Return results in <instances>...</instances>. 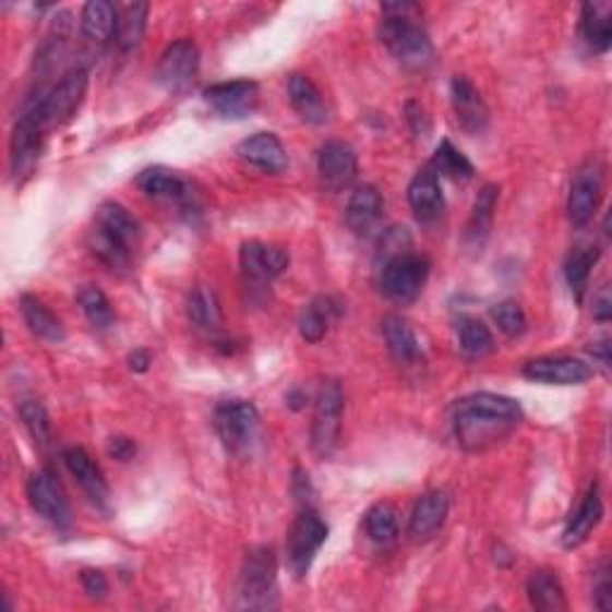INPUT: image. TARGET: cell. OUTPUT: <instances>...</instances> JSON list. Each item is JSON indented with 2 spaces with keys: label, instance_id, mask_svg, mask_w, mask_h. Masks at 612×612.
Wrapping results in <instances>:
<instances>
[{
  "label": "cell",
  "instance_id": "1f68e13d",
  "mask_svg": "<svg viewBox=\"0 0 612 612\" xmlns=\"http://www.w3.org/2000/svg\"><path fill=\"white\" fill-rule=\"evenodd\" d=\"M340 304L331 297L314 299V302L302 311V316H299V335H302V340L311 345L321 343L328 333L331 321L340 316Z\"/></svg>",
  "mask_w": 612,
  "mask_h": 612
},
{
  "label": "cell",
  "instance_id": "cb8c5ba5",
  "mask_svg": "<svg viewBox=\"0 0 612 612\" xmlns=\"http://www.w3.org/2000/svg\"><path fill=\"white\" fill-rule=\"evenodd\" d=\"M447 512H449V501L443 491H429L423 493L415 512H411L409 519V536L415 541H429L439 533L445 521H447Z\"/></svg>",
  "mask_w": 612,
  "mask_h": 612
},
{
  "label": "cell",
  "instance_id": "484cf974",
  "mask_svg": "<svg viewBox=\"0 0 612 612\" xmlns=\"http://www.w3.org/2000/svg\"><path fill=\"white\" fill-rule=\"evenodd\" d=\"M603 519V497L598 485H591L589 493L584 495V501L579 503L577 512L569 517L565 531H562V545L565 548H579L586 543V539L593 533V529Z\"/></svg>",
  "mask_w": 612,
  "mask_h": 612
},
{
  "label": "cell",
  "instance_id": "d4e9b609",
  "mask_svg": "<svg viewBox=\"0 0 612 612\" xmlns=\"http://www.w3.org/2000/svg\"><path fill=\"white\" fill-rule=\"evenodd\" d=\"M287 96L299 118L309 124H326L331 120V108L326 96L321 94L319 86L311 82L307 74H292L287 80Z\"/></svg>",
  "mask_w": 612,
  "mask_h": 612
},
{
  "label": "cell",
  "instance_id": "6da1fadb",
  "mask_svg": "<svg viewBox=\"0 0 612 612\" xmlns=\"http://www.w3.org/2000/svg\"><path fill=\"white\" fill-rule=\"evenodd\" d=\"M524 421L517 399L495 393H473L461 397L453 409V427L459 445L469 453H483L515 431Z\"/></svg>",
  "mask_w": 612,
  "mask_h": 612
},
{
  "label": "cell",
  "instance_id": "44dd1931",
  "mask_svg": "<svg viewBox=\"0 0 612 612\" xmlns=\"http://www.w3.org/2000/svg\"><path fill=\"white\" fill-rule=\"evenodd\" d=\"M407 199L419 223H433L443 216L445 196L439 175H435L433 168H421L415 178H411Z\"/></svg>",
  "mask_w": 612,
  "mask_h": 612
},
{
  "label": "cell",
  "instance_id": "7c38bea8",
  "mask_svg": "<svg viewBox=\"0 0 612 612\" xmlns=\"http://www.w3.org/2000/svg\"><path fill=\"white\" fill-rule=\"evenodd\" d=\"M199 65H202V53H199L196 44L192 39H178L160 56L156 82L172 94L184 92L196 80Z\"/></svg>",
  "mask_w": 612,
  "mask_h": 612
},
{
  "label": "cell",
  "instance_id": "52a82bcc",
  "mask_svg": "<svg viewBox=\"0 0 612 612\" xmlns=\"http://www.w3.org/2000/svg\"><path fill=\"white\" fill-rule=\"evenodd\" d=\"M345 415L343 385L337 381H326L321 385L314 407V423H311V447L319 457H331L340 443Z\"/></svg>",
  "mask_w": 612,
  "mask_h": 612
},
{
  "label": "cell",
  "instance_id": "277c9868",
  "mask_svg": "<svg viewBox=\"0 0 612 612\" xmlns=\"http://www.w3.org/2000/svg\"><path fill=\"white\" fill-rule=\"evenodd\" d=\"M431 276V261L421 254L397 252L383 259L379 268V287L383 297H388L391 302L397 304H411L417 302L419 295L427 287Z\"/></svg>",
  "mask_w": 612,
  "mask_h": 612
},
{
  "label": "cell",
  "instance_id": "836d02e7",
  "mask_svg": "<svg viewBox=\"0 0 612 612\" xmlns=\"http://www.w3.org/2000/svg\"><path fill=\"white\" fill-rule=\"evenodd\" d=\"M598 256H601V249L591 244H581V247H574L565 261V278L577 302H584L586 287H589V278L593 266L598 264Z\"/></svg>",
  "mask_w": 612,
  "mask_h": 612
},
{
  "label": "cell",
  "instance_id": "8fae6325",
  "mask_svg": "<svg viewBox=\"0 0 612 612\" xmlns=\"http://www.w3.org/2000/svg\"><path fill=\"white\" fill-rule=\"evenodd\" d=\"M603 196V166L596 158H589L579 170L574 172L567 211L574 228H586L596 216L598 204Z\"/></svg>",
  "mask_w": 612,
  "mask_h": 612
},
{
  "label": "cell",
  "instance_id": "7402d4cb",
  "mask_svg": "<svg viewBox=\"0 0 612 612\" xmlns=\"http://www.w3.org/2000/svg\"><path fill=\"white\" fill-rule=\"evenodd\" d=\"M237 156H240L247 166H252L261 172L280 175L287 168V152L283 142L273 132H256L237 146Z\"/></svg>",
  "mask_w": 612,
  "mask_h": 612
},
{
  "label": "cell",
  "instance_id": "60d3db41",
  "mask_svg": "<svg viewBox=\"0 0 612 612\" xmlns=\"http://www.w3.org/2000/svg\"><path fill=\"white\" fill-rule=\"evenodd\" d=\"M20 417L24 429L29 431L32 441L36 443V447H51L53 443V431H51V419H48L46 407L39 403V399H24L20 407Z\"/></svg>",
  "mask_w": 612,
  "mask_h": 612
},
{
  "label": "cell",
  "instance_id": "9c48e42d",
  "mask_svg": "<svg viewBox=\"0 0 612 612\" xmlns=\"http://www.w3.org/2000/svg\"><path fill=\"white\" fill-rule=\"evenodd\" d=\"M278 557L273 548L259 545L247 553L240 572V596L249 608H268L276 596Z\"/></svg>",
  "mask_w": 612,
  "mask_h": 612
},
{
  "label": "cell",
  "instance_id": "7bdbcfd3",
  "mask_svg": "<svg viewBox=\"0 0 612 612\" xmlns=\"http://www.w3.org/2000/svg\"><path fill=\"white\" fill-rule=\"evenodd\" d=\"M405 112H407L409 128H411V132H415L417 136H427V134L431 132V118H429L427 108H423L421 104L409 101L407 108H405Z\"/></svg>",
  "mask_w": 612,
  "mask_h": 612
},
{
  "label": "cell",
  "instance_id": "f907efd6",
  "mask_svg": "<svg viewBox=\"0 0 612 612\" xmlns=\"http://www.w3.org/2000/svg\"><path fill=\"white\" fill-rule=\"evenodd\" d=\"M304 399H307V395L295 391V393L287 395V405H290L292 409H302V407H304Z\"/></svg>",
  "mask_w": 612,
  "mask_h": 612
},
{
  "label": "cell",
  "instance_id": "3957f363",
  "mask_svg": "<svg viewBox=\"0 0 612 612\" xmlns=\"http://www.w3.org/2000/svg\"><path fill=\"white\" fill-rule=\"evenodd\" d=\"M142 230L128 208L118 202H106L96 211V225L92 232L94 254L112 271L128 268L140 247Z\"/></svg>",
  "mask_w": 612,
  "mask_h": 612
},
{
  "label": "cell",
  "instance_id": "74e56055",
  "mask_svg": "<svg viewBox=\"0 0 612 612\" xmlns=\"http://www.w3.org/2000/svg\"><path fill=\"white\" fill-rule=\"evenodd\" d=\"M146 20H148L146 3H132L124 8V12L118 20V34H116V44L120 51L130 53L142 44L144 32H146Z\"/></svg>",
  "mask_w": 612,
  "mask_h": 612
},
{
  "label": "cell",
  "instance_id": "d6a6232c",
  "mask_svg": "<svg viewBox=\"0 0 612 612\" xmlns=\"http://www.w3.org/2000/svg\"><path fill=\"white\" fill-rule=\"evenodd\" d=\"M187 316L199 331L214 333L223 326V311L218 295L208 285H196L187 297Z\"/></svg>",
  "mask_w": 612,
  "mask_h": 612
},
{
  "label": "cell",
  "instance_id": "ee69618b",
  "mask_svg": "<svg viewBox=\"0 0 612 612\" xmlns=\"http://www.w3.org/2000/svg\"><path fill=\"white\" fill-rule=\"evenodd\" d=\"M82 586L92 598H104L108 593L106 574L98 572V569H84L82 572Z\"/></svg>",
  "mask_w": 612,
  "mask_h": 612
},
{
  "label": "cell",
  "instance_id": "681fc988",
  "mask_svg": "<svg viewBox=\"0 0 612 612\" xmlns=\"http://www.w3.org/2000/svg\"><path fill=\"white\" fill-rule=\"evenodd\" d=\"M589 352L593 355V359L601 361L603 367H610V343H608V340H603V343H593V345L589 347Z\"/></svg>",
  "mask_w": 612,
  "mask_h": 612
},
{
  "label": "cell",
  "instance_id": "f6af8a7d",
  "mask_svg": "<svg viewBox=\"0 0 612 612\" xmlns=\"http://www.w3.org/2000/svg\"><path fill=\"white\" fill-rule=\"evenodd\" d=\"M108 453H110V457H116V459H120V461H128V459L134 457L136 445H134L130 439H122V435H118V439H112V441H110Z\"/></svg>",
  "mask_w": 612,
  "mask_h": 612
},
{
  "label": "cell",
  "instance_id": "4dcf8cb0",
  "mask_svg": "<svg viewBox=\"0 0 612 612\" xmlns=\"http://www.w3.org/2000/svg\"><path fill=\"white\" fill-rule=\"evenodd\" d=\"M497 190L495 184H485L483 190L479 192L477 202H473L471 208V218L467 225V244L471 249H479L489 240V232H491V225H493V216H495V206H497Z\"/></svg>",
  "mask_w": 612,
  "mask_h": 612
},
{
  "label": "cell",
  "instance_id": "f35d334b",
  "mask_svg": "<svg viewBox=\"0 0 612 612\" xmlns=\"http://www.w3.org/2000/svg\"><path fill=\"white\" fill-rule=\"evenodd\" d=\"M431 168L435 170V175H443V178H449V180H471L473 178L471 160L461 154L449 140H443L439 146H435Z\"/></svg>",
  "mask_w": 612,
  "mask_h": 612
},
{
  "label": "cell",
  "instance_id": "f1b7e54d",
  "mask_svg": "<svg viewBox=\"0 0 612 612\" xmlns=\"http://www.w3.org/2000/svg\"><path fill=\"white\" fill-rule=\"evenodd\" d=\"M118 8L108 0H92L82 8V34L92 44L104 46L118 34Z\"/></svg>",
  "mask_w": 612,
  "mask_h": 612
},
{
  "label": "cell",
  "instance_id": "f546056e",
  "mask_svg": "<svg viewBox=\"0 0 612 612\" xmlns=\"http://www.w3.org/2000/svg\"><path fill=\"white\" fill-rule=\"evenodd\" d=\"M527 596L531 608L541 612H560L567 610V598L562 581L555 572L539 569L533 572L527 581Z\"/></svg>",
  "mask_w": 612,
  "mask_h": 612
},
{
  "label": "cell",
  "instance_id": "bcb514c9",
  "mask_svg": "<svg viewBox=\"0 0 612 612\" xmlns=\"http://www.w3.org/2000/svg\"><path fill=\"white\" fill-rule=\"evenodd\" d=\"M596 608L598 610H610L612 608V586H610L608 574H603L601 584L596 586Z\"/></svg>",
  "mask_w": 612,
  "mask_h": 612
},
{
  "label": "cell",
  "instance_id": "ab89813d",
  "mask_svg": "<svg viewBox=\"0 0 612 612\" xmlns=\"http://www.w3.org/2000/svg\"><path fill=\"white\" fill-rule=\"evenodd\" d=\"M367 533L373 543L379 545H391L397 533H399V521H397V509L388 503L373 505L367 512Z\"/></svg>",
  "mask_w": 612,
  "mask_h": 612
},
{
  "label": "cell",
  "instance_id": "5bb4252c",
  "mask_svg": "<svg viewBox=\"0 0 612 612\" xmlns=\"http://www.w3.org/2000/svg\"><path fill=\"white\" fill-rule=\"evenodd\" d=\"M240 266L249 285L266 290L290 266V254H287V249L276 244L244 242L240 249Z\"/></svg>",
  "mask_w": 612,
  "mask_h": 612
},
{
  "label": "cell",
  "instance_id": "8d00e7d4",
  "mask_svg": "<svg viewBox=\"0 0 612 612\" xmlns=\"http://www.w3.org/2000/svg\"><path fill=\"white\" fill-rule=\"evenodd\" d=\"M77 302L84 311L86 321H89L96 331H108L112 323H116V311H112L110 299L106 297L101 287H96V285L80 287Z\"/></svg>",
  "mask_w": 612,
  "mask_h": 612
},
{
  "label": "cell",
  "instance_id": "83f0119b",
  "mask_svg": "<svg viewBox=\"0 0 612 612\" xmlns=\"http://www.w3.org/2000/svg\"><path fill=\"white\" fill-rule=\"evenodd\" d=\"M22 319L27 323V328L44 343H62L65 340V328H62L60 319L48 309L39 297L24 295L20 299Z\"/></svg>",
  "mask_w": 612,
  "mask_h": 612
},
{
  "label": "cell",
  "instance_id": "e0dca14e",
  "mask_svg": "<svg viewBox=\"0 0 612 612\" xmlns=\"http://www.w3.org/2000/svg\"><path fill=\"white\" fill-rule=\"evenodd\" d=\"M521 373L543 385H581L593 376V369L577 357H539L527 361Z\"/></svg>",
  "mask_w": 612,
  "mask_h": 612
},
{
  "label": "cell",
  "instance_id": "603a6c76",
  "mask_svg": "<svg viewBox=\"0 0 612 612\" xmlns=\"http://www.w3.org/2000/svg\"><path fill=\"white\" fill-rule=\"evenodd\" d=\"M383 196L373 184H361L352 192L345 208L347 228L359 237H369L383 220Z\"/></svg>",
  "mask_w": 612,
  "mask_h": 612
},
{
  "label": "cell",
  "instance_id": "30bf717a",
  "mask_svg": "<svg viewBox=\"0 0 612 612\" xmlns=\"http://www.w3.org/2000/svg\"><path fill=\"white\" fill-rule=\"evenodd\" d=\"M27 497L36 515L53 524L58 531H68L72 527V509L53 469L46 467L32 473L27 481Z\"/></svg>",
  "mask_w": 612,
  "mask_h": 612
},
{
  "label": "cell",
  "instance_id": "2e32d148",
  "mask_svg": "<svg viewBox=\"0 0 612 612\" xmlns=\"http://www.w3.org/2000/svg\"><path fill=\"white\" fill-rule=\"evenodd\" d=\"M357 172L359 164L352 146L340 140H331L321 146L319 178L328 192H345L357 180Z\"/></svg>",
  "mask_w": 612,
  "mask_h": 612
},
{
  "label": "cell",
  "instance_id": "9a60e30c",
  "mask_svg": "<svg viewBox=\"0 0 612 612\" xmlns=\"http://www.w3.org/2000/svg\"><path fill=\"white\" fill-rule=\"evenodd\" d=\"M204 98L218 116L230 120H242L247 116H252L259 106V84L252 80L218 82L208 86L204 92Z\"/></svg>",
  "mask_w": 612,
  "mask_h": 612
},
{
  "label": "cell",
  "instance_id": "4fadbf2b",
  "mask_svg": "<svg viewBox=\"0 0 612 612\" xmlns=\"http://www.w3.org/2000/svg\"><path fill=\"white\" fill-rule=\"evenodd\" d=\"M46 128L34 110H24L10 136V170L17 180L27 178L41 158Z\"/></svg>",
  "mask_w": 612,
  "mask_h": 612
},
{
  "label": "cell",
  "instance_id": "4316f807",
  "mask_svg": "<svg viewBox=\"0 0 612 612\" xmlns=\"http://www.w3.org/2000/svg\"><path fill=\"white\" fill-rule=\"evenodd\" d=\"M381 326L385 345H388V352L393 355V359L399 361V364H417L421 359V345L415 328H411L403 316L395 314L385 316Z\"/></svg>",
  "mask_w": 612,
  "mask_h": 612
},
{
  "label": "cell",
  "instance_id": "ba28073f",
  "mask_svg": "<svg viewBox=\"0 0 612 612\" xmlns=\"http://www.w3.org/2000/svg\"><path fill=\"white\" fill-rule=\"evenodd\" d=\"M214 423L223 445L232 455H244L256 443L259 411L247 399H225L216 407Z\"/></svg>",
  "mask_w": 612,
  "mask_h": 612
},
{
  "label": "cell",
  "instance_id": "ffe728a7",
  "mask_svg": "<svg viewBox=\"0 0 612 612\" xmlns=\"http://www.w3.org/2000/svg\"><path fill=\"white\" fill-rule=\"evenodd\" d=\"M449 94H453V108L459 128L467 134H481L489 124V108L481 98V92L473 86L471 80H467L465 74H457L449 86Z\"/></svg>",
  "mask_w": 612,
  "mask_h": 612
},
{
  "label": "cell",
  "instance_id": "d590c367",
  "mask_svg": "<svg viewBox=\"0 0 612 612\" xmlns=\"http://www.w3.org/2000/svg\"><path fill=\"white\" fill-rule=\"evenodd\" d=\"M457 340H459V349L467 357L481 359L485 355H491L495 349V340L491 328L485 326L483 321L473 319V316H465L457 323Z\"/></svg>",
  "mask_w": 612,
  "mask_h": 612
},
{
  "label": "cell",
  "instance_id": "b9f144b4",
  "mask_svg": "<svg viewBox=\"0 0 612 612\" xmlns=\"http://www.w3.org/2000/svg\"><path fill=\"white\" fill-rule=\"evenodd\" d=\"M491 316L495 321V326L501 328V333H505L507 337H521L529 328L527 314H524V309L517 302H512V299H505V302L495 304Z\"/></svg>",
  "mask_w": 612,
  "mask_h": 612
},
{
  "label": "cell",
  "instance_id": "e575fe53",
  "mask_svg": "<svg viewBox=\"0 0 612 612\" xmlns=\"http://www.w3.org/2000/svg\"><path fill=\"white\" fill-rule=\"evenodd\" d=\"M581 34L593 53H608L612 44V22L608 12L586 3L581 8Z\"/></svg>",
  "mask_w": 612,
  "mask_h": 612
},
{
  "label": "cell",
  "instance_id": "d6986e66",
  "mask_svg": "<svg viewBox=\"0 0 612 612\" xmlns=\"http://www.w3.org/2000/svg\"><path fill=\"white\" fill-rule=\"evenodd\" d=\"M140 190L156 202H172L182 208H194V192L190 182L170 168H146L136 178Z\"/></svg>",
  "mask_w": 612,
  "mask_h": 612
},
{
  "label": "cell",
  "instance_id": "7a4b0ae2",
  "mask_svg": "<svg viewBox=\"0 0 612 612\" xmlns=\"http://www.w3.org/2000/svg\"><path fill=\"white\" fill-rule=\"evenodd\" d=\"M415 3H385L379 36L383 46L409 70H427L433 62V44L419 22Z\"/></svg>",
  "mask_w": 612,
  "mask_h": 612
},
{
  "label": "cell",
  "instance_id": "7dc6e473",
  "mask_svg": "<svg viewBox=\"0 0 612 612\" xmlns=\"http://www.w3.org/2000/svg\"><path fill=\"white\" fill-rule=\"evenodd\" d=\"M593 314H596L598 321H610V316H612V299H610L608 287H605L601 295H598L596 307H593Z\"/></svg>",
  "mask_w": 612,
  "mask_h": 612
},
{
  "label": "cell",
  "instance_id": "ac0fdd59",
  "mask_svg": "<svg viewBox=\"0 0 612 612\" xmlns=\"http://www.w3.org/2000/svg\"><path fill=\"white\" fill-rule=\"evenodd\" d=\"M62 461H65L68 471L80 483V489L89 497L92 505H96L98 509H108L110 489L94 457L84 447H65L62 449Z\"/></svg>",
  "mask_w": 612,
  "mask_h": 612
},
{
  "label": "cell",
  "instance_id": "c3c4849f",
  "mask_svg": "<svg viewBox=\"0 0 612 612\" xmlns=\"http://www.w3.org/2000/svg\"><path fill=\"white\" fill-rule=\"evenodd\" d=\"M148 367H152V355H148L146 349H134L130 355V369L136 373H144L148 371Z\"/></svg>",
  "mask_w": 612,
  "mask_h": 612
},
{
  "label": "cell",
  "instance_id": "5b68a950",
  "mask_svg": "<svg viewBox=\"0 0 612 612\" xmlns=\"http://www.w3.org/2000/svg\"><path fill=\"white\" fill-rule=\"evenodd\" d=\"M86 89H89V74L84 68L70 70L51 92H48L39 101H34L27 110H34L46 130L60 128L74 118V112L80 110Z\"/></svg>",
  "mask_w": 612,
  "mask_h": 612
},
{
  "label": "cell",
  "instance_id": "8992f818",
  "mask_svg": "<svg viewBox=\"0 0 612 612\" xmlns=\"http://www.w3.org/2000/svg\"><path fill=\"white\" fill-rule=\"evenodd\" d=\"M326 539H328V524L321 519L319 512L309 507L299 512V517L290 527L285 543L287 565H290L297 579L307 577Z\"/></svg>",
  "mask_w": 612,
  "mask_h": 612
}]
</instances>
